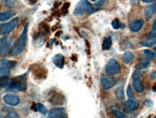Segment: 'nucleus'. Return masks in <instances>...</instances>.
I'll return each instance as SVG.
<instances>
[{"label": "nucleus", "instance_id": "nucleus-11", "mask_svg": "<svg viewBox=\"0 0 156 118\" xmlns=\"http://www.w3.org/2000/svg\"><path fill=\"white\" fill-rule=\"evenodd\" d=\"M47 118H67L66 110L64 108L52 109L49 113Z\"/></svg>", "mask_w": 156, "mask_h": 118}, {"label": "nucleus", "instance_id": "nucleus-23", "mask_svg": "<svg viewBox=\"0 0 156 118\" xmlns=\"http://www.w3.org/2000/svg\"><path fill=\"white\" fill-rule=\"evenodd\" d=\"M112 45V40L110 37H105L102 43V49L103 50H108Z\"/></svg>", "mask_w": 156, "mask_h": 118}, {"label": "nucleus", "instance_id": "nucleus-22", "mask_svg": "<svg viewBox=\"0 0 156 118\" xmlns=\"http://www.w3.org/2000/svg\"><path fill=\"white\" fill-rule=\"evenodd\" d=\"M14 15V12L12 11L2 12L0 14V21L1 22H5L9 20Z\"/></svg>", "mask_w": 156, "mask_h": 118}, {"label": "nucleus", "instance_id": "nucleus-20", "mask_svg": "<svg viewBox=\"0 0 156 118\" xmlns=\"http://www.w3.org/2000/svg\"><path fill=\"white\" fill-rule=\"evenodd\" d=\"M39 32L47 35L50 33V27L49 24L44 22H42L39 25Z\"/></svg>", "mask_w": 156, "mask_h": 118}, {"label": "nucleus", "instance_id": "nucleus-3", "mask_svg": "<svg viewBox=\"0 0 156 118\" xmlns=\"http://www.w3.org/2000/svg\"><path fill=\"white\" fill-rule=\"evenodd\" d=\"M94 11V6L87 0H81L76 6L73 14L75 16L91 14Z\"/></svg>", "mask_w": 156, "mask_h": 118}, {"label": "nucleus", "instance_id": "nucleus-28", "mask_svg": "<svg viewBox=\"0 0 156 118\" xmlns=\"http://www.w3.org/2000/svg\"><path fill=\"white\" fill-rule=\"evenodd\" d=\"M111 25L113 29L116 30L119 29L120 28H122L123 27V25L119 22V20L117 19H115L112 22Z\"/></svg>", "mask_w": 156, "mask_h": 118}, {"label": "nucleus", "instance_id": "nucleus-18", "mask_svg": "<svg viewBox=\"0 0 156 118\" xmlns=\"http://www.w3.org/2000/svg\"><path fill=\"white\" fill-rule=\"evenodd\" d=\"M156 12V2L148 5L144 10V15L147 18H150Z\"/></svg>", "mask_w": 156, "mask_h": 118}, {"label": "nucleus", "instance_id": "nucleus-8", "mask_svg": "<svg viewBox=\"0 0 156 118\" xmlns=\"http://www.w3.org/2000/svg\"><path fill=\"white\" fill-rule=\"evenodd\" d=\"M101 84L104 89L106 90L114 87L117 82L115 78L110 75H103L100 79Z\"/></svg>", "mask_w": 156, "mask_h": 118}, {"label": "nucleus", "instance_id": "nucleus-45", "mask_svg": "<svg viewBox=\"0 0 156 118\" xmlns=\"http://www.w3.org/2000/svg\"><path fill=\"white\" fill-rule=\"evenodd\" d=\"M91 1L93 2H95L97 1H98V0H91Z\"/></svg>", "mask_w": 156, "mask_h": 118}, {"label": "nucleus", "instance_id": "nucleus-40", "mask_svg": "<svg viewBox=\"0 0 156 118\" xmlns=\"http://www.w3.org/2000/svg\"><path fill=\"white\" fill-rule=\"evenodd\" d=\"M141 1L145 3H150V2L155 1L156 0H141Z\"/></svg>", "mask_w": 156, "mask_h": 118}, {"label": "nucleus", "instance_id": "nucleus-39", "mask_svg": "<svg viewBox=\"0 0 156 118\" xmlns=\"http://www.w3.org/2000/svg\"><path fill=\"white\" fill-rule=\"evenodd\" d=\"M152 29L153 30H156V18L154 20V22L152 24Z\"/></svg>", "mask_w": 156, "mask_h": 118}, {"label": "nucleus", "instance_id": "nucleus-33", "mask_svg": "<svg viewBox=\"0 0 156 118\" xmlns=\"http://www.w3.org/2000/svg\"><path fill=\"white\" fill-rule=\"evenodd\" d=\"M155 36H156V30H153L152 31L150 32L148 38L149 39H152V38H155L154 37Z\"/></svg>", "mask_w": 156, "mask_h": 118}, {"label": "nucleus", "instance_id": "nucleus-17", "mask_svg": "<svg viewBox=\"0 0 156 118\" xmlns=\"http://www.w3.org/2000/svg\"><path fill=\"white\" fill-rule=\"evenodd\" d=\"M124 107L127 110L132 111L137 109L139 103L136 101L132 99H129L125 102L124 103Z\"/></svg>", "mask_w": 156, "mask_h": 118}, {"label": "nucleus", "instance_id": "nucleus-35", "mask_svg": "<svg viewBox=\"0 0 156 118\" xmlns=\"http://www.w3.org/2000/svg\"><path fill=\"white\" fill-rule=\"evenodd\" d=\"M107 0H100V1L97 3L96 6L98 7H101V6H102V5L105 4V2Z\"/></svg>", "mask_w": 156, "mask_h": 118}, {"label": "nucleus", "instance_id": "nucleus-24", "mask_svg": "<svg viewBox=\"0 0 156 118\" xmlns=\"http://www.w3.org/2000/svg\"><path fill=\"white\" fill-rule=\"evenodd\" d=\"M33 109L35 111L38 112L43 114H46L48 111L46 107L41 103H35L34 105Z\"/></svg>", "mask_w": 156, "mask_h": 118}, {"label": "nucleus", "instance_id": "nucleus-36", "mask_svg": "<svg viewBox=\"0 0 156 118\" xmlns=\"http://www.w3.org/2000/svg\"><path fill=\"white\" fill-rule=\"evenodd\" d=\"M150 78L151 79L154 80L156 79V71H153L151 73Z\"/></svg>", "mask_w": 156, "mask_h": 118}, {"label": "nucleus", "instance_id": "nucleus-34", "mask_svg": "<svg viewBox=\"0 0 156 118\" xmlns=\"http://www.w3.org/2000/svg\"><path fill=\"white\" fill-rule=\"evenodd\" d=\"M3 1L11 7H13L15 5V1L14 0H3Z\"/></svg>", "mask_w": 156, "mask_h": 118}, {"label": "nucleus", "instance_id": "nucleus-4", "mask_svg": "<svg viewBox=\"0 0 156 118\" xmlns=\"http://www.w3.org/2000/svg\"><path fill=\"white\" fill-rule=\"evenodd\" d=\"M17 62L15 61L2 59L0 61V75L1 76L9 77L11 70L16 66Z\"/></svg>", "mask_w": 156, "mask_h": 118}, {"label": "nucleus", "instance_id": "nucleus-27", "mask_svg": "<svg viewBox=\"0 0 156 118\" xmlns=\"http://www.w3.org/2000/svg\"><path fill=\"white\" fill-rule=\"evenodd\" d=\"M115 95L117 98L119 99L123 100L125 99L124 86H120L115 91Z\"/></svg>", "mask_w": 156, "mask_h": 118}, {"label": "nucleus", "instance_id": "nucleus-25", "mask_svg": "<svg viewBox=\"0 0 156 118\" xmlns=\"http://www.w3.org/2000/svg\"><path fill=\"white\" fill-rule=\"evenodd\" d=\"M11 79L8 76H1L0 79V86L1 88L9 87L10 84Z\"/></svg>", "mask_w": 156, "mask_h": 118}, {"label": "nucleus", "instance_id": "nucleus-6", "mask_svg": "<svg viewBox=\"0 0 156 118\" xmlns=\"http://www.w3.org/2000/svg\"><path fill=\"white\" fill-rule=\"evenodd\" d=\"M149 67V62L142 61L139 63L137 66L132 76L133 80L140 79V78L142 77L148 70Z\"/></svg>", "mask_w": 156, "mask_h": 118}, {"label": "nucleus", "instance_id": "nucleus-46", "mask_svg": "<svg viewBox=\"0 0 156 118\" xmlns=\"http://www.w3.org/2000/svg\"><path fill=\"white\" fill-rule=\"evenodd\" d=\"M154 118H156V116H155V117H154Z\"/></svg>", "mask_w": 156, "mask_h": 118}, {"label": "nucleus", "instance_id": "nucleus-13", "mask_svg": "<svg viewBox=\"0 0 156 118\" xmlns=\"http://www.w3.org/2000/svg\"><path fill=\"white\" fill-rule=\"evenodd\" d=\"M3 99L5 103L11 106H17L20 103L19 97L13 94H8L5 95L3 97Z\"/></svg>", "mask_w": 156, "mask_h": 118}, {"label": "nucleus", "instance_id": "nucleus-42", "mask_svg": "<svg viewBox=\"0 0 156 118\" xmlns=\"http://www.w3.org/2000/svg\"><path fill=\"white\" fill-rule=\"evenodd\" d=\"M38 0H29V2L32 4H35V3L37 2Z\"/></svg>", "mask_w": 156, "mask_h": 118}, {"label": "nucleus", "instance_id": "nucleus-19", "mask_svg": "<svg viewBox=\"0 0 156 118\" xmlns=\"http://www.w3.org/2000/svg\"><path fill=\"white\" fill-rule=\"evenodd\" d=\"M133 86L136 92L141 93L145 90V88L140 79L133 80Z\"/></svg>", "mask_w": 156, "mask_h": 118}, {"label": "nucleus", "instance_id": "nucleus-31", "mask_svg": "<svg viewBox=\"0 0 156 118\" xmlns=\"http://www.w3.org/2000/svg\"><path fill=\"white\" fill-rule=\"evenodd\" d=\"M3 118H19V115L14 112H10Z\"/></svg>", "mask_w": 156, "mask_h": 118}, {"label": "nucleus", "instance_id": "nucleus-12", "mask_svg": "<svg viewBox=\"0 0 156 118\" xmlns=\"http://www.w3.org/2000/svg\"><path fill=\"white\" fill-rule=\"evenodd\" d=\"M49 102L53 105H62L65 102L64 96L58 92L54 93L49 99Z\"/></svg>", "mask_w": 156, "mask_h": 118}, {"label": "nucleus", "instance_id": "nucleus-30", "mask_svg": "<svg viewBox=\"0 0 156 118\" xmlns=\"http://www.w3.org/2000/svg\"><path fill=\"white\" fill-rule=\"evenodd\" d=\"M112 112L117 118H126L127 116L124 113L117 110H113Z\"/></svg>", "mask_w": 156, "mask_h": 118}, {"label": "nucleus", "instance_id": "nucleus-7", "mask_svg": "<svg viewBox=\"0 0 156 118\" xmlns=\"http://www.w3.org/2000/svg\"><path fill=\"white\" fill-rule=\"evenodd\" d=\"M105 70L110 75H116L120 72V65L116 60L112 59L107 63Z\"/></svg>", "mask_w": 156, "mask_h": 118}, {"label": "nucleus", "instance_id": "nucleus-15", "mask_svg": "<svg viewBox=\"0 0 156 118\" xmlns=\"http://www.w3.org/2000/svg\"><path fill=\"white\" fill-rule=\"evenodd\" d=\"M143 24L144 22L142 19L136 20L131 22L129 24V29L134 32H137L141 29Z\"/></svg>", "mask_w": 156, "mask_h": 118}, {"label": "nucleus", "instance_id": "nucleus-37", "mask_svg": "<svg viewBox=\"0 0 156 118\" xmlns=\"http://www.w3.org/2000/svg\"><path fill=\"white\" fill-rule=\"evenodd\" d=\"M152 104H153V103L150 100H148L146 101V102H145V104L148 107L152 106Z\"/></svg>", "mask_w": 156, "mask_h": 118}, {"label": "nucleus", "instance_id": "nucleus-14", "mask_svg": "<svg viewBox=\"0 0 156 118\" xmlns=\"http://www.w3.org/2000/svg\"><path fill=\"white\" fill-rule=\"evenodd\" d=\"M45 39L46 35L38 32L37 35L34 37L33 40L34 46L37 48L42 47L45 43Z\"/></svg>", "mask_w": 156, "mask_h": 118}, {"label": "nucleus", "instance_id": "nucleus-1", "mask_svg": "<svg viewBox=\"0 0 156 118\" xmlns=\"http://www.w3.org/2000/svg\"><path fill=\"white\" fill-rule=\"evenodd\" d=\"M27 73L12 78L6 91L8 92H24L27 90Z\"/></svg>", "mask_w": 156, "mask_h": 118}, {"label": "nucleus", "instance_id": "nucleus-2", "mask_svg": "<svg viewBox=\"0 0 156 118\" xmlns=\"http://www.w3.org/2000/svg\"><path fill=\"white\" fill-rule=\"evenodd\" d=\"M28 26L29 23H26L22 33L12 47L11 53L12 56H17L20 55L25 49L27 43Z\"/></svg>", "mask_w": 156, "mask_h": 118}, {"label": "nucleus", "instance_id": "nucleus-38", "mask_svg": "<svg viewBox=\"0 0 156 118\" xmlns=\"http://www.w3.org/2000/svg\"><path fill=\"white\" fill-rule=\"evenodd\" d=\"M54 42H55V41L54 40H51L49 42H48V46H49V47H51V46L53 44V43H54Z\"/></svg>", "mask_w": 156, "mask_h": 118}, {"label": "nucleus", "instance_id": "nucleus-44", "mask_svg": "<svg viewBox=\"0 0 156 118\" xmlns=\"http://www.w3.org/2000/svg\"><path fill=\"white\" fill-rule=\"evenodd\" d=\"M154 50L156 52V46L154 48Z\"/></svg>", "mask_w": 156, "mask_h": 118}, {"label": "nucleus", "instance_id": "nucleus-29", "mask_svg": "<svg viewBox=\"0 0 156 118\" xmlns=\"http://www.w3.org/2000/svg\"><path fill=\"white\" fill-rule=\"evenodd\" d=\"M70 6V4L69 2H66L64 4L62 8L61 9V13L62 15L65 16L68 13V9Z\"/></svg>", "mask_w": 156, "mask_h": 118}, {"label": "nucleus", "instance_id": "nucleus-41", "mask_svg": "<svg viewBox=\"0 0 156 118\" xmlns=\"http://www.w3.org/2000/svg\"><path fill=\"white\" fill-rule=\"evenodd\" d=\"M62 33V31H58L56 32L55 36H56V37H59V36H60V35H61Z\"/></svg>", "mask_w": 156, "mask_h": 118}, {"label": "nucleus", "instance_id": "nucleus-10", "mask_svg": "<svg viewBox=\"0 0 156 118\" xmlns=\"http://www.w3.org/2000/svg\"><path fill=\"white\" fill-rule=\"evenodd\" d=\"M10 48V39L9 37L2 38L0 41V53L2 57L8 55Z\"/></svg>", "mask_w": 156, "mask_h": 118}, {"label": "nucleus", "instance_id": "nucleus-26", "mask_svg": "<svg viewBox=\"0 0 156 118\" xmlns=\"http://www.w3.org/2000/svg\"><path fill=\"white\" fill-rule=\"evenodd\" d=\"M156 44V38L149 39L147 40L143 41L140 42V44L143 47H150Z\"/></svg>", "mask_w": 156, "mask_h": 118}, {"label": "nucleus", "instance_id": "nucleus-32", "mask_svg": "<svg viewBox=\"0 0 156 118\" xmlns=\"http://www.w3.org/2000/svg\"><path fill=\"white\" fill-rule=\"evenodd\" d=\"M127 95L129 98H132L133 97V91L130 86H128L127 89Z\"/></svg>", "mask_w": 156, "mask_h": 118}, {"label": "nucleus", "instance_id": "nucleus-5", "mask_svg": "<svg viewBox=\"0 0 156 118\" xmlns=\"http://www.w3.org/2000/svg\"><path fill=\"white\" fill-rule=\"evenodd\" d=\"M31 70L34 77L37 79L44 80L47 78L48 70L41 64L34 65Z\"/></svg>", "mask_w": 156, "mask_h": 118}, {"label": "nucleus", "instance_id": "nucleus-43", "mask_svg": "<svg viewBox=\"0 0 156 118\" xmlns=\"http://www.w3.org/2000/svg\"><path fill=\"white\" fill-rule=\"evenodd\" d=\"M152 90H153V91L154 92H156V86H154V87H153V88H152Z\"/></svg>", "mask_w": 156, "mask_h": 118}, {"label": "nucleus", "instance_id": "nucleus-16", "mask_svg": "<svg viewBox=\"0 0 156 118\" xmlns=\"http://www.w3.org/2000/svg\"><path fill=\"white\" fill-rule=\"evenodd\" d=\"M53 61L55 65L59 69L63 68L65 65L64 57L61 54H56L53 59Z\"/></svg>", "mask_w": 156, "mask_h": 118}, {"label": "nucleus", "instance_id": "nucleus-9", "mask_svg": "<svg viewBox=\"0 0 156 118\" xmlns=\"http://www.w3.org/2000/svg\"><path fill=\"white\" fill-rule=\"evenodd\" d=\"M19 21V18L16 17L8 23L1 25V34H7L12 32L16 28Z\"/></svg>", "mask_w": 156, "mask_h": 118}, {"label": "nucleus", "instance_id": "nucleus-21", "mask_svg": "<svg viewBox=\"0 0 156 118\" xmlns=\"http://www.w3.org/2000/svg\"><path fill=\"white\" fill-rule=\"evenodd\" d=\"M134 59V56L133 53L130 52H126L122 55V61L125 64H129L130 63L133 59Z\"/></svg>", "mask_w": 156, "mask_h": 118}]
</instances>
